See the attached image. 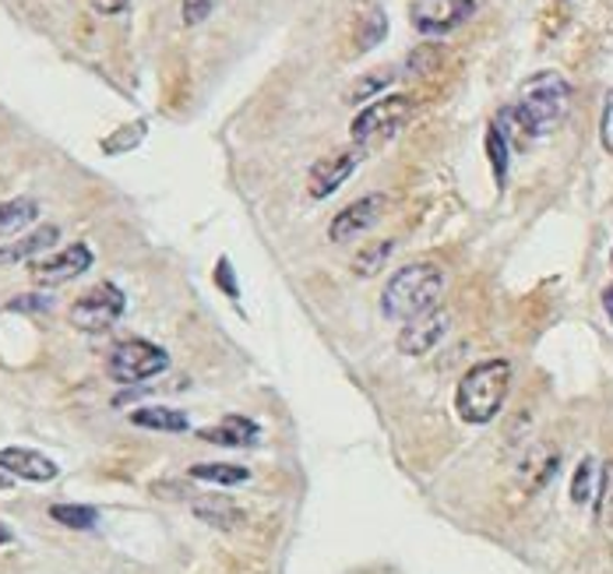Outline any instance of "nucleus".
I'll use <instances>...</instances> for the list:
<instances>
[{"label": "nucleus", "instance_id": "f8f14e48", "mask_svg": "<svg viewBox=\"0 0 613 574\" xmlns=\"http://www.w3.org/2000/svg\"><path fill=\"white\" fill-rule=\"evenodd\" d=\"M0 469H8L11 476L28 483H50L60 472L54 458H46L33 448H0Z\"/></svg>", "mask_w": 613, "mask_h": 574}, {"label": "nucleus", "instance_id": "bb28decb", "mask_svg": "<svg viewBox=\"0 0 613 574\" xmlns=\"http://www.w3.org/2000/svg\"><path fill=\"white\" fill-rule=\"evenodd\" d=\"M600 138H603V149L613 155V92L606 95V106H603V124H600Z\"/></svg>", "mask_w": 613, "mask_h": 574}, {"label": "nucleus", "instance_id": "1a4fd4ad", "mask_svg": "<svg viewBox=\"0 0 613 574\" xmlns=\"http://www.w3.org/2000/svg\"><path fill=\"white\" fill-rule=\"evenodd\" d=\"M451 328V314L448 311H427L413 317V321H405L402 331H399V353L405 356H427L431 349L437 345L448 335Z\"/></svg>", "mask_w": 613, "mask_h": 574}, {"label": "nucleus", "instance_id": "cd10ccee", "mask_svg": "<svg viewBox=\"0 0 613 574\" xmlns=\"http://www.w3.org/2000/svg\"><path fill=\"white\" fill-rule=\"evenodd\" d=\"M141 134H145V124H141L134 134H131V127H123V131H120V141H106L103 149L117 155V152H123V149H128V145H138V138H141Z\"/></svg>", "mask_w": 613, "mask_h": 574}, {"label": "nucleus", "instance_id": "20e7f679", "mask_svg": "<svg viewBox=\"0 0 613 574\" xmlns=\"http://www.w3.org/2000/svg\"><path fill=\"white\" fill-rule=\"evenodd\" d=\"M166 366H169L166 349L149 339H128L114 345V353H109V377L117 385H141V380L160 377Z\"/></svg>", "mask_w": 613, "mask_h": 574}, {"label": "nucleus", "instance_id": "a211bd4d", "mask_svg": "<svg viewBox=\"0 0 613 574\" xmlns=\"http://www.w3.org/2000/svg\"><path fill=\"white\" fill-rule=\"evenodd\" d=\"M191 480L219 483V487H237V483L250 480V472L244 466H229V461H201V466L191 469Z\"/></svg>", "mask_w": 613, "mask_h": 574}, {"label": "nucleus", "instance_id": "6ab92c4d", "mask_svg": "<svg viewBox=\"0 0 613 574\" xmlns=\"http://www.w3.org/2000/svg\"><path fill=\"white\" fill-rule=\"evenodd\" d=\"M50 518L60 522V525H68V529H96L99 512H96V507H89V504H54Z\"/></svg>", "mask_w": 613, "mask_h": 574}, {"label": "nucleus", "instance_id": "f03ea898", "mask_svg": "<svg viewBox=\"0 0 613 574\" xmlns=\"http://www.w3.org/2000/svg\"><path fill=\"white\" fill-rule=\"evenodd\" d=\"M511 388V363L508 360H483L473 371H465L455 388V412L462 423L483 426L491 423L505 406Z\"/></svg>", "mask_w": 613, "mask_h": 574}, {"label": "nucleus", "instance_id": "f257e3e1", "mask_svg": "<svg viewBox=\"0 0 613 574\" xmlns=\"http://www.w3.org/2000/svg\"><path fill=\"white\" fill-rule=\"evenodd\" d=\"M568 106H571V85L564 82V74L540 71L518 89V103L508 109V117L522 127L526 134L543 138L564 120Z\"/></svg>", "mask_w": 613, "mask_h": 574}, {"label": "nucleus", "instance_id": "9d476101", "mask_svg": "<svg viewBox=\"0 0 613 574\" xmlns=\"http://www.w3.org/2000/svg\"><path fill=\"white\" fill-rule=\"evenodd\" d=\"M385 195H367L353 204H345V209L332 219V226H328V236H332L335 244H350L356 236H364L377 219L385 215Z\"/></svg>", "mask_w": 613, "mask_h": 574}, {"label": "nucleus", "instance_id": "2eb2a0df", "mask_svg": "<svg viewBox=\"0 0 613 574\" xmlns=\"http://www.w3.org/2000/svg\"><path fill=\"white\" fill-rule=\"evenodd\" d=\"M39 204L33 198H11L0 204V236H19L25 226H33Z\"/></svg>", "mask_w": 613, "mask_h": 574}, {"label": "nucleus", "instance_id": "c85d7f7f", "mask_svg": "<svg viewBox=\"0 0 613 574\" xmlns=\"http://www.w3.org/2000/svg\"><path fill=\"white\" fill-rule=\"evenodd\" d=\"M215 282L223 285L229 300H237V279H233V268H229V261H226V258L219 261V268H215Z\"/></svg>", "mask_w": 613, "mask_h": 574}, {"label": "nucleus", "instance_id": "473e14b6", "mask_svg": "<svg viewBox=\"0 0 613 574\" xmlns=\"http://www.w3.org/2000/svg\"><path fill=\"white\" fill-rule=\"evenodd\" d=\"M4 487H11V480H4V476H0V490H4Z\"/></svg>", "mask_w": 613, "mask_h": 574}, {"label": "nucleus", "instance_id": "4468645a", "mask_svg": "<svg viewBox=\"0 0 613 574\" xmlns=\"http://www.w3.org/2000/svg\"><path fill=\"white\" fill-rule=\"evenodd\" d=\"M131 423L134 426H145V430H160V434H184L187 426V412L180 409H169V406H145V409H134L131 412Z\"/></svg>", "mask_w": 613, "mask_h": 574}, {"label": "nucleus", "instance_id": "5701e85b", "mask_svg": "<svg viewBox=\"0 0 613 574\" xmlns=\"http://www.w3.org/2000/svg\"><path fill=\"white\" fill-rule=\"evenodd\" d=\"M391 78H396L391 71H374V74L364 78V82H356V85L350 89V95H345V99H350V103H364V99H370V95L381 92V89L391 82Z\"/></svg>", "mask_w": 613, "mask_h": 574}, {"label": "nucleus", "instance_id": "7c9ffc66", "mask_svg": "<svg viewBox=\"0 0 613 574\" xmlns=\"http://www.w3.org/2000/svg\"><path fill=\"white\" fill-rule=\"evenodd\" d=\"M603 307H606V314H610V321H613V285L603 293Z\"/></svg>", "mask_w": 613, "mask_h": 574}, {"label": "nucleus", "instance_id": "4be33fe9", "mask_svg": "<svg viewBox=\"0 0 613 574\" xmlns=\"http://www.w3.org/2000/svg\"><path fill=\"white\" fill-rule=\"evenodd\" d=\"M596 497V461L586 458L581 466L575 469V480H571V501L575 504H592Z\"/></svg>", "mask_w": 613, "mask_h": 574}, {"label": "nucleus", "instance_id": "f3484780", "mask_svg": "<svg viewBox=\"0 0 613 574\" xmlns=\"http://www.w3.org/2000/svg\"><path fill=\"white\" fill-rule=\"evenodd\" d=\"M57 236H60L57 226H43V230H36V233L22 236L19 244L0 247V261H25V258H33V254H39V250H46V247H54Z\"/></svg>", "mask_w": 613, "mask_h": 574}, {"label": "nucleus", "instance_id": "7ed1b4c3", "mask_svg": "<svg viewBox=\"0 0 613 574\" xmlns=\"http://www.w3.org/2000/svg\"><path fill=\"white\" fill-rule=\"evenodd\" d=\"M445 290V272L437 265H405L388 279L381 293V311L391 321H413V317L437 307V296Z\"/></svg>", "mask_w": 613, "mask_h": 574}, {"label": "nucleus", "instance_id": "2f4dec72", "mask_svg": "<svg viewBox=\"0 0 613 574\" xmlns=\"http://www.w3.org/2000/svg\"><path fill=\"white\" fill-rule=\"evenodd\" d=\"M11 539H14V536H11V529H8V525H0V547H4V543H11Z\"/></svg>", "mask_w": 613, "mask_h": 574}, {"label": "nucleus", "instance_id": "9b49d317", "mask_svg": "<svg viewBox=\"0 0 613 574\" xmlns=\"http://www.w3.org/2000/svg\"><path fill=\"white\" fill-rule=\"evenodd\" d=\"M89 268H92V250L85 244H74V247H64L60 254H54V258L36 261L33 265V282L54 290V285H64L82 272H89Z\"/></svg>", "mask_w": 613, "mask_h": 574}, {"label": "nucleus", "instance_id": "b1692460", "mask_svg": "<svg viewBox=\"0 0 613 574\" xmlns=\"http://www.w3.org/2000/svg\"><path fill=\"white\" fill-rule=\"evenodd\" d=\"M385 32H388V19L381 11H367V19H364V32H359V50H370V46H377L385 39Z\"/></svg>", "mask_w": 613, "mask_h": 574}, {"label": "nucleus", "instance_id": "c756f323", "mask_svg": "<svg viewBox=\"0 0 613 574\" xmlns=\"http://www.w3.org/2000/svg\"><path fill=\"white\" fill-rule=\"evenodd\" d=\"M128 4L131 0H92V8H96L99 14H120Z\"/></svg>", "mask_w": 613, "mask_h": 574}, {"label": "nucleus", "instance_id": "0eeeda50", "mask_svg": "<svg viewBox=\"0 0 613 574\" xmlns=\"http://www.w3.org/2000/svg\"><path fill=\"white\" fill-rule=\"evenodd\" d=\"M359 159H364V149H359V145L339 149V152H332V155L318 159V163L310 166V177H307L310 198H328V195H335V190L353 177V169L359 166Z\"/></svg>", "mask_w": 613, "mask_h": 574}, {"label": "nucleus", "instance_id": "a878e982", "mask_svg": "<svg viewBox=\"0 0 613 574\" xmlns=\"http://www.w3.org/2000/svg\"><path fill=\"white\" fill-rule=\"evenodd\" d=\"M600 507H603V522L606 529H613V461L603 469V490H600Z\"/></svg>", "mask_w": 613, "mask_h": 574}, {"label": "nucleus", "instance_id": "6e6552de", "mask_svg": "<svg viewBox=\"0 0 613 574\" xmlns=\"http://www.w3.org/2000/svg\"><path fill=\"white\" fill-rule=\"evenodd\" d=\"M476 11L473 0H416L413 4V25L423 36H445V32L459 28Z\"/></svg>", "mask_w": 613, "mask_h": 574}, {"label": "nucleus", "instance_id": "412c9836", "mask_svg": "<svg viewBox=\"0 0 613 574\" xmlns=\"http://www.w3.org/2000/svg\"><path fill=\"white\" fill-rule=\"evenodd\" d=\"M486 152H491L497 184H505V177H508V131H505V124H494L491 131H486Z\"/></svg>", "mask_w": 613, "mask_h": 574}, {"label": "nucleus", "instance_id": "423d86ee", "mask_svg": "<svg viewBox=\"0 0 613 574\" xmlns=\"http://www.w3.org/2000/svg\"><path fill=\"white\" fill-rule=\"evenodd\" d=\"M123 307H128V300H123V293L117 290V285L99 282L71 307V325L89 331V335H99V331H109L120 321Z\"/></svg>", "mask_w": 613, "mask_h": 574}, {"label": "nucleus", "instance_id": "aec40b11", "mask_svg": "<svg viewBox=\"0 0 613 574\" xmlns=\"http://www.w3.org/2000/svg\"><path fill=\"white\" fill-rule=\"evenodd\" d=\"M391 250H396V244L391 241H377V244H370V247H364L356 254V261H353V272L356 276H377L385 268V261L391 258Z\"/></svg>", "mask_w": 613, "mask_h": 574}, {"label": "nucleus", "instance_id": "39448f33", "mask_svg": "<svg viewBox=\"0 0 613 574\" xmlns=\"http://www.w3.org/2000/svg\"><path fill=\"white\" fill-rule=\"evenodd\" d=\"M413 114V99L409 95H381L377 103H370L364 114L350 124V134L359 149L370 145L377 138H391L399 127Z\"/></svg>", "mask_w": 613, "mask_h": 574}, {"label": "nucleus", "instance_id": "dca6fc26", "mask_svg": "<svg viewBox=\"0 0 613 574\" xmlns=\"http://www.w3.org/2000/svg\"><path fill=\"white\" fill-rule=\"evenodd\" d=\"M194 515H198L201 522L215 525V529H223V532L237 529L240 518H244L240 507L233 504V501H226V497H201V501L194 504Z\"/></svg>", "mask_w": 613, "mask_h": 574}, {"label": "nucleus", "instance_id": "393cba45", "mask_svg": "<svg viewBox=\"0 0 613 574\" xmlns=\"http://www.w3.org/2000/svg\"><path fill=\"white\" fill-rule=\"evenodd\" d=\"M212 8H215V0H180V11H184L187 25H201L212 14Z\"/></svg>", "mask_w": 613, "mask_h": 574}, {"label": "nucleus", "instance_id": "ddd939ff", "mask_svg": "<svg viewBox=\"0 0 613 574\" xmlns=\"http://www.w3.org/2000/svg\"><path fill=\"white\" fill-rule=\"evenodd\" d=\"M198 437L209 441V444H223V448H250V444H258L261 426L255 420H247V417H226L215 426L198 430Z\"/></svg>", "mask_w": 613, "mask_h": 574}]
</instances>
